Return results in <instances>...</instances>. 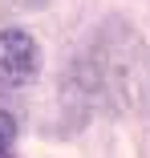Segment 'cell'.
I'll return each instance as SVG.
<instances>
[{"instance_id":"1","label":"cell","mask_w":150,"mask_h":158,"mask_svg":"<svg viewBox=\"0 0 150 158\" xmlns=\"http://www.w3.org/2000/svg\"><path fill=\"white\" fill-rule=\"evenodd\" d=\"M41 73V49L24 28L0 33V85H28Z\"/></svg>"},{"instance_id":"2","label":"cell","mask_w":150,"mask_h":158,"mask_svg":"<svg viewBox=\"0 0 150 158\" xmlns=\"http://www.w3.org/2000/svg\"><path fill=\"white\" fill-rule=\"evenodd\" d=\"M12 142H16V118L8 110H0V158H8Z\"/></svg>"}]
</instances>
